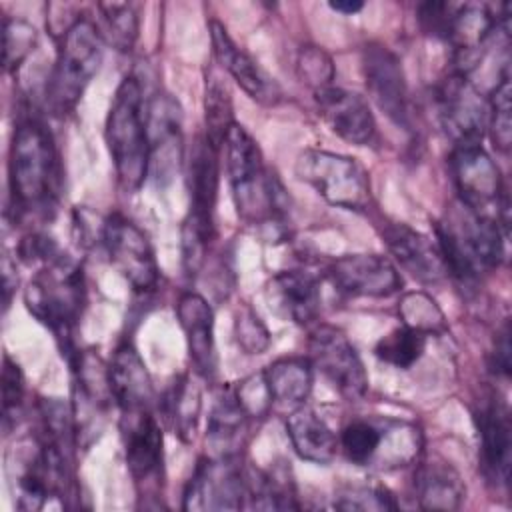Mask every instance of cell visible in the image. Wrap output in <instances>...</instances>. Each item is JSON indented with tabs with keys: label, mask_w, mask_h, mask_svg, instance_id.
I'll return each instance as SVG.
<instances>
[{
	"label": "cell",
	"mask_w": 512,
	"mask_h": 512,
	"mask_svg": "<svg viewBox=\"0 0 512 512\" xmlns=\"http://www.w3.org/2000/svg\"><path fill=\"white\" fill-rule=\"evenodd\" d=\"M222 148L238 216L252 226H282L288 196L280 178L266 166L258 142L236 122Z\"/></svg>",
	"instance_id": "obj_1"
},
{
	"label": "cell",
	"mask_w": 512,
	"mask_h": 512,
	"mask_svg": "<svg viewBox=\"0 0 512 512\" xmlns=\"http://www.w3.org/2000/svg\"><path fill=\"white\" fill-rule=\"evenodd\" d=\"M504 242L498 220L460 200L436 222V246L446 272L462 286H474L482 274L500 266Z\"/></svg>",
	"instance_id": "obj_2"
},
{
	"label": "cell",
	"mask_w": 512,
	"mask_h": 512,
	"mask_svg": "<svg viewBox=\"0 0 512 512\" xmlns=\"http://www.w3.org/2000/svg\"><path fill=\"white\" fill-rule=\"evenodd\" d=\"M62 184V168L54 138L46 124L24 116L10 146V194L16 214L54 208Z\"/></svg>",
	"instance_id": "obj_3"
},
{
	"label": "cell",
	"mask_w": 512,
	"mask_h": 512,
	"mask_svg": "<svg viewBox=\"0 0 512 512\" xmlns=\"http://www.w3.org/2000/svg\"><path fill=\"white\" fill-rule=\"evenodd\" d=\"M104 138L120 186L128 192L138 190L150 174V138L142 84L134 74L124 76L116 88Z\"/></svg>",
	"instance_id": "obj_4"
},
{
	"label": "cell",
	"mask_w": 512,
	"mask_h": 512,
	"mask_svg": "<svg viewBox=\"0 0 512 512\" xmlns=\"http://www.w3.org/2000/svg\"><path fill=\"white\" fill-rule=\"evenodd\" d=\"M24 302L28 312L50 328L70 362L78 354L72 348V332L84 302L82 268L60 252L42 264L40 272L30 280Z\"/></svg>",
	"instance_id": "obj_5"
},
{
	"label": "cell",
	"mask_w": 512,
	"mask_h": 512,
	"mask_svg": "<svg viewBox=\"0 0 512 512\" xmlns=\"http://www.w3.org/2000/svg\"><path fill=\"white\" fill-rule=\"evenodd\" d=\"M102 36L92 18L78 16L60 36L56 64L48 78L46 100L56 114L74 110L102 64Z\"/></svg>",
	"instance_id": "obj_6"
},
{
	"label": "cell",
	"mask_w": 512,
	"mask_h": 512,
	"mask_svg": "<svg viewBox=\"0 0 512 512\" xmlns=\"http://www.w3.org/2000/svg\"><path fill=\"white\" fill-rule=\"evenodd\" d=\"M294 172L328 204L346 210H364L370 204V178L352 156L308 148L298 154Z\"/></svg>",
	"instance_id": "obj_7"
},
{
	"label": "cell",
	"mask_w": 512,
	"mask_h": 512,
	"mask_svg": "<svg viewBox=\"0 0 512 512\" xmlns=\"http://www.w3.org/2000/svg\"><path fill=\"white\" fill-rule=\"evenodd\" d=\"M102 244L116 272L136 292H152L160 282L154 248L144 230L124 214H110L102 222Z\"/></svg>",
	"instance_id": "obj_8"
},
{
	"label": "cell",
	"mask_w": 512,
	"mask_h": 512,
	"mask_svg": "<svg viewBox=\"0 0 512 512\" xmlns=\"http://www.w3.org/2000/svg\"><path fill=\"white\" fill-rule=\"evenodd\" d=\"M308 360L348 400H360L368 390V374L348 336L330 324H320L308 338Z\"/></svg>",
	"instance_id": "obj_9"
},
{
	"label": "cell",
	"mask_w": 512,
	"mask_h": 512,
	"mask_svg": "<svg viewBox=\"0 0 512 512\" xmlns=\"http://www.w3.org/2000/svg\"><path fill=\"white\" fill-rule=\"evenodd\" d=\"M244 502L246 472L238 464V456L198 460L184 490V510H240Z\"/></svg>",
	"instance_id": "obj_10"
},
{
	"label": "cell",
	"mask_w": 512,
	"mask_h": 512,
	"mask_svg": "<svg viewBox=\"0 0 512 512\" xmlns=\"http://www.w3.org/2000/svg\"><path fill=\"white\" fill-rule=\"evenodd\" d=\"M438 116L454 146L482 144L488 126V102L468 74L454 72L438 88Z\"/></svg>",
	"instance_id": "obj_11"
},
{
	"label": "cell",
	"mask_w": 512,
	"mask_h": 512,
	"mask_svg": "<svg viewBox=\"0 0 512 512\" xmlns=\"http://www.w3.org/2000/svg\"><path fill=\"white\" fill-rule=\"evenodd\" d=\"M362 72L366 90L374 104L388 116L390 122L408 130V86L398 56L382 44H368L362 50Z\"/></svg>",
	"instance_id": "obj_12"
},
{
	"label": "cell",
	"mask_w": 512,
	"mask_h": 512,
	"mask_svg": "<svg viewBox=\"0 0 512 512\" xmlns=\"http://www.w3.org/2000/svg\"><path fill=\"white\" fill-rule=\"evenodd\" d=\"M450 172L460 194V202L482 212L490 204H498L506 194L500 168L482 148V144L454 146L450 154Z\"/></svg>",
	"instance_id": "obj_13"
},
{
	"label": "cell",
	"mask_w": 512,
	"mask_h": 512,
	"mask_svg": "<svg viewBox=\"0 0 512 512\" xmlns=\"http://www.w3.org/2000/svg\"><path fill=\"white\" fill-rule=\"evenodd\" d=\"M328 276L340 292L356 298H388L402 288L398 268L380 254H344L330 264Z\"/></svg>",
	"instance_id": "obj_14"
},
{
	"label": "cell",
	"mask_w": 512,
	"mask_h": 512,
	"mask_svg": "<svg viewBox=\"0 0 512 512\" xmlns=\"http://www.w3.org/2000/svg\"><path fill=\"white\" fill-rule=\"evenodd\" d=\"M210 42L214 60L222 70H226L232 80L258 104L274 106L282 92L278 82L246 52L242 50L232 36L228 34L226 26L218 20H210Z\"/></svg>",
	"instance_id": "obj_15"
},
{
	"label": "cell",
	"mask_w": 512,
	"mask_h": 512,
	"mask_svg": "<svg viewBox=\"0 0 512 512\" xmlns=\"http://www.w3.org/2000/svg\"><path fill=\"white\" fill-rule=\"evenodd\" d=\"M218 154L206 136L196 138L188 160V192L190 208L182 228L200 232L206 238L214 236V206L218 196Z\"/></svg>",
	"instance_id": "obj_16"
},
{
	"label": "cell",
	"mask_w": 512,
	"mask_h": 512,
	"mask_svg": "<svg viewBox=\"0 0 512 512\" xmlns=\"http://www.w3.org/2000/svg\"><path fill=\"white\" fill-rule=\"evenodd\" d=\"M314 102L322 120L342 140L356 146H364L374 140L376 120L368 102L360 94L332 84L314 92Z\"/></svg>",
	"instance_id": "obj_17"
},
{
	"label": "cell",
	"mask_w": 512,
	"mask_h": 512,
	"mask_svg": "<svg viewBox=\"0 0 512 512\" xmlns=\"http://www.w3.org/2000/svg\"><path fill=\"white\" fill-rule=\"evenodd\" d=\"M482 470L496 486H506L512 464V424L506 404L498 398L486 400L476 410Z\"/></svg>",
	"instance_id": "obj_18"
},
{
	"label": "cell",
	"mask_w": 512,
	"mask_h": 512,
	"mask_svg": "<svg viewBox=\"0 0 512 512\" xmlns=\"http://www.w3.org/2000/svg\"><path fill=\"white\" fill-rule=\"evenodd\" d=\"M120 430L130 476L136 482L156 478L164 460V436L152 410L122 412Z\"/></svg>",
	"instance_id": "obj_19"
},
{
	"label": "cell",
	"mask_w": 512,
	"mask_h": 512,
	"mask_svg": "<svg viewBox=\"0 0 512 512\" xmlns=\"http://www.w3.org/2000/svg\"><path fill=\"white\" fill-rule=\"evenodd\" d=\"M388 252L414 280L422 284H438L448 272L442 254L428 236L402 222H390L382 228Z\"/></svg>",
	"instance_id": "obj_20"
},
{
	"label": "cell",
	"mask_w": 512,
	"mask_h": 512,
	"mask_svg": "<svg viewBox=\"0 0 512 512\" xmlns=\"http://www.w3.org/2000/svg\"><path fill=\"white\" fill-rule=\"evenodd\" d=\"M176 316L186 338L194 372L212 380L218 368L214 344V310L198 292H184L176 304Z\"/></svg>",
	"instance_id": "obj_21"
},
{
	"label": "cell",
	"mask_w": 512,
	"mask_h": 512,
	"mask_svg": "<svg viewBox=\"0 0 512 512\" xmlns=\"http://www.w3.org/2000/svg\"><path fill=\"white\" fill-rule=\"evenodd\" d=\"M108 380L114 404L120 412L152 410L154 386L138 350L124 342L114 350L108 364Z\"/></svg>",
	"instance_id": "obj_22"
},
{
	"label": "cell",
	"mask_w": 512,
	"mask_h": 512,
	"mask_svg": "<svg viewBox=\"0 0 512 512\" xmlns=\"http://www.w3.org/2000/svg\"><path fill=\"white\" fill-rule=\"evenodd\" d=\"M266 300L278 316L306 326L320 312L318 280L304 270H282L270 278Z\"/></svg>",
	"instance_id": "obj_23"
},
{
	"label": "cell",
	"mask_w": 512,
	"mask_h": 512,
	"mask_svg": "<svg viewBox=\"0 0 512 512\" xmlns=\"http://www.w3.org/2000/svg\"><path fill=\"white\" fill-rule=\"evenodd\" d=\"M146 116L150 138V170L156 172L158 180L170 178L174 168H178L182 152L178 106L170 96H156L146 106Z\"/></svg>",
	"instance_id": "obj_24"
},
{
	"label": "cell",
	"mask_w": 512,
	"mask_h": 512,
	"mask_svg": "<svg viewBox=\"0 0 512 512\" xmlns=\"http://www.w3.org/2000/svg\"><path fill=\"white\" fill-rule=\"evenodd\" d=\"M286 434L294 452L314 464H330L338 450L334 430L308 406L288 412Z\"/></svg>",
	"instance_id": "obj_25"
},
{
	"label": "cell",
	"mask_w": 512,
	"mask_h": 512,
	"mask_svg": "<svg viewBox=\"0 0 512 512\" xmlns=\"http://www.w3.org/2000/svg\"><path fill=\"white\" fill-rule=\"evenodd\" d=\"M264 380L272 398V408L276 406L292 412L306 404L312 392L314 368L304 356H286L264 370Z\"/></svg>",
	"instance_id": "obj_26"
},
{
	"label": "cell",
	"mask_w": 512,
	"mask_h": 512,
	"mask_svg": "<svg viewBox=\"0 0 512 512\" xmlns=\"http://www.w3.org/2000/svg\"><path fill=\"white\" fill-rule=\"evenodd\" d=\"M248 420L250 418L240 406L236 392L232 388H222L216 394L208 416L206 446L210 448V456H238Z\"/></svg>",
	"instance_id": "obj_27"
},
{
	"label": "cell",
	"mask_w": 512,
	"mask_h": 512,
	"mask_svg": "<svg viewBox=\"0 0 512 512\" xmlns=\"http://www.w3.org/2000/svg\"><path fill=\"white\" fill-rule=\"evenodd\" d=\"M418 506L424 510H456L466 498L460 474L442 460L424 462L414 480Z\"/></svg>",
	"instance_id": "obj_28"
},
{
	"label": "cell",
	"mask_w": 512,
	"mask_h": 512,
	"mask_svg": "<svg viewBox=\"0 0 512 512\" xmlns=\"http://www.w3.org/2000/svg\"><path fill=\"white\" fill-rule=\"evenodd\" d=\"M202 410V392L192 376H180L166 392L164 414L182 442H190L196 434Z\"/></svg>",
	"instance_id": "obj_29"
},
{
	"label": "cell",
	"mask_w": 512,
	"mask_h": 512,
	"mask_svg": "<svg viewBox=\"0 0 512 512\" xmlns=\"http://www.w3.org/2000/svg\"><path fill=\"white\" fill-rule=\"evenodd\" d=\"M204 124H206V140L222 150L224 140L234 122V106L232 92L224 78L218 72H208L204 84Z\"/></svg>",
	"instance_id": "obj_30"
},
{
	"label": "cell",
	"mask_w": 512,
	"mask_h": 512,
	"mask_svg": "<svg viewBox=\"0 0 512 512\" xmlns=\"http://www.w3.org/2000/svg\"><path fill=\"white\" fill-rule=\"evenodd\" d=\"M98 12L100 22H96V26L102 40L120 52L132 50L140 30L136 8L126 2H102L98 4Z\"/></svg>",
	"instance_id": "obj_31"
},
{
	"label": "cell",
	"mask_w": 512,
	"mask_h": 512,
	"mask_svg": "<svg viewBox=\"0 0 512 512\" xmlns=\"http://www.w3.org/2000/svg\"><path fill=\"white\" fill-rule=\"evenodd\" d=\"M384 434V420L356 418L348 422L338 438L344 456L356 466H372Z\"/></svg>",
	"instance_id": "obj_32"
},
{
	"label": "cell",
	"mask_w": 512,
	"mask_h": 512,
	"mask_svg": "<svg viewBox=\"0 0 512 512\" xmlns=\"http://www.w3.org/2000/svg\"><path fill=\"white\" fill-rule=\"evenodd\" d=\"M426 338L428 334L404 324L394 328L386 336H382L376 342L374 354L384 364H390L400 370H408L422 358L426 348Z\"/></svg>",
	"instance_id": "obj_33"
},
{
	"label": "cell",
	"mask_w": 512,
	"mask_h": 512,
	"mask_svg": "<svg viewBox=\"0 0 512 512\" xmlns=\"http://www.w3.org/2000/svg\"><path fill=\"white\" fill-rule=\"evenodd\" d=\"M510 74L508 66L502 70L500 82L496 84L488 102V130L494 146L500 152L510 150L512 142V120H510Z\"/></svg>",
	"instance_id": "obj_34"
},
{
	"label": "cell",
	"mask_w": 512,
	"mask_h": 512,
	"mask_svg": "<svg viewBox=\"0 0 512 512\" xmlns=\"http://www.w3.org/2000/svg\"><path fill=\"white\" fill-rule=\"evenodd\" d=\"M338 510H396L394 494L380 484H346L334 496Z\"/></svg>",
	"instance_id": "obj_35"
},
{
	"label": "cell",
	"mask_w": 512,
	"mask_h": 512,
	"mask_svg": "<svg viewBox=\"0 0 512 512\" xmlns=\"http://www.w3.org/2000/svg\"><path fill=\"white\" fill-rule=\"evenodd\" d=\"M36 28L20 18H4L2 22V48L4 70H16L36 46Z\"/></svg>",
	"instance_id": "obj_36"
},
{
	"label": "cell",
	"mask_w": 512,
	"mask_h": 512,
	"mask_svg": "<svg viewBox=\"0 0 512 512\" xmlns=\"http://www.w3.org/2000/svg\"><path fill=\"white\" fill-rule=\"evenodd\" d=\"M400 316L404 318V324L410 328H416L424 334L440 332L446 328L444 314L436 306V302L426 296L424 292H410L400 302Z\"/></svg>",
	"instance_id": "obj_37"
},
{
	"label": "cell",
	"mask_w": 512,
	"mask_h": 512,
	"mask_svg": "<svg viewBox=\"0 0 512 512\" xmlns=\"http://www.w3.org/2000/svg\"><path fill=\"white\" fill-rule=\"evenodd\" d=\"M296 74L302 84H306L312 92H318L332 86L336 70L328 52L318 46H304L296 58Z\"/></svg>",
	"instance_id": "obj_38"
},
{
	"label": "cell",
	"mask_w": 512,
	"mask_h": 512,
	"mask_svg": "<svg viewBox=\"0 0 512 512\" xmlns=\"http://www.w3.org/2000/svg\"><path fill=\"white\" fill-rule=\"evenodd\" d=\"M24 398V376L20 366L4 354L2 364V426L8 434L16 426V418Z\"/></svg>",
	"instance_id": "obj_39"
},
{
	"label": "cell",
	"mask_w": 512,
	"mask_h": 512,
	"mask_svg": "<svg viewBox=\"0 0 512 512\" xmlns=\"http://www.w3.org/2000/svg\"><path fill=\"white\" fill-rule=\"evenodd\" d=\"M234 336L246 354H262L270 346V334L250 306H240L234 316Z\"/></svg>",
	"instance_id": "obj_40"
},
{
	"label": "cell",
	"mask_w": 512,
	"mask_h": 512,
	"mask_svg": "<svg viewBox=\"0 0 512 512\" xmlns=\"http://www.w3.org/2000/svg\"><path fill=\"white\" fill-rule=\"evenodd\" d=\"M456 8L458 4L454 2H440V0L422 2L418 4V24L426 34L448 40Z\"/></svg>",
	"instance_id": "obj_41"
},
{
	"label": "cell",
	"mask_w": 512,
	"mask_h": 512,
	"mask_svg": "<svg viewBox=\"0 0 512 512\" xmlns=\"http://www.w3.org/2000/svg\"><path fill=\"white\" fill-rule=\"evenodd\" d=\"M234 392L248 418H264L272 408V398L264 380V372L246 378Z\"/></svg>",
	"instance_id": "obj_42"
},
{
	"label": "cell",
	"mask_w": 512,
	"mask_h": 512,
	"mask_svg": "<svg viewBox=\"0 0 512 512\" xmlns=\"http://www.w3.org/2000/svg\"><path fill=\"white\" fill-rule=\"evenodd\" d=\"M492 366L500 376H504V378L510 376V326H508V322L502 326V330L496 338Z\"/></svg>",
	"instance_id": "obj_43"
},
{
	"label": "cell",
	"mask_w": 512,
	"mask_h": 512,
	"mask_svg": "<svg viewBox=\"0 0 512 512\" xmlns=\"http://www.w3.org/2000/svg\"><path fill=\"white\" fill-rule=\"evenodd\" d=\"M18 286V274H16V264L10 262L8 256H4L2 262V288H4V310H8L12 294Z\"/></svg>",
	"instance_id": "obj_44"
},
{
	"label": "cell",
	"mask_w": 512,
	"mask_h": 512,
	"mask_svg": "<svg viewBox=\"0 0 512 512\" xmlns=\"http://www.w3.org/2000/svg\"><path fill=\"white\" fill-rule=\"evenodd\" d=\"M334 12H340V14H346V16H352L356 12H360L364 8L362 2H356V0H336V2H330L328 4Z\"/></svg>",
	"instance_id": "obj_45"
}]
</instances>
